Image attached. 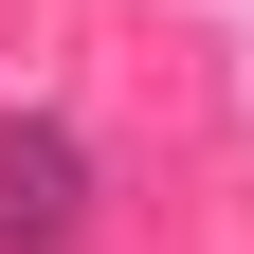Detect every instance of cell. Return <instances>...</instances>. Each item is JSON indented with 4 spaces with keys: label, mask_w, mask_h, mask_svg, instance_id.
<instances>
[{
    "label": "cell",
    "mask_w": 254,
    "mask_h": 254,
    "mask_svg": "<svg viewBox=\"0 0 254 254\" xmlns=\"http://www.w3.org/2000/svg\"><path fill=\"white\" fill-rule=\"evenodd\" d=\"M91 236V127L0 109V254H73Z\"/></svg>",
    "instance_id": "obj_1"
}]
</instances>
